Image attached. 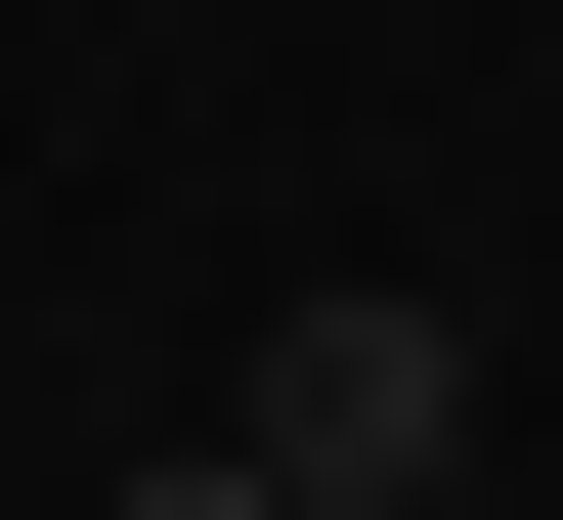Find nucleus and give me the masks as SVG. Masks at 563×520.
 <instances>
[{"label":"nucleus","instance_id":"obj_2","mask_svg":"<svg viewBox=\"0 0 563 520\" xmlns=\"http://www.w3.org/2000/svg\"><path fill=\"white\" fill-rule=\"evenodd\" d=\"M131 520H303V477H261V434H174V477H131Z\"/></svg>","mask_w":563,"mask_h":520},{"label":"nucleus","instance_id":"obj_1","mask_svg":"<svg viewBox=\"0 0 563 520\" xmlns=\"http://www.w3.org/2000/svg\"><path fill=\"white\" fill-rule=\"evenodd\" d=\"M217 434H261L303 520H433V477H477V303H433V261H347V303H261V390H217Z\"/></svg>","mask_w":563,"mask_h":520},{"label":"nucleus","instance_id":"obj_3","mask_svg":"<svg viewBox=\"0 0 563 520\" xmlns=\"http://www.w3.org/2000/svg\"><path fill=\"white\" fill-rule=\"evenodd\" d=\"M433 520H477V477H433Z\"/></svg>","mask_w":563,"mask_h":520}]
</instances>
